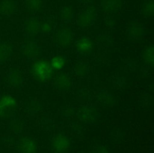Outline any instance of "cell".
Returning a JSON list of instances; mask_svg holds the SVG:
<instances>
[{"label": "cell", "instance_id": "obj_11", "mask_svg": "<svg viewBox=\"0 0 154 153\" xmlns=\"http://www.w3.org/2000/svg\"><path fill=\"white\" fill-rule=\"evenodd\" d=\"M97 100L100 105L107 106V107L114 106L116 103V98L114 96V94H112L111 92L107 90L99 91L97 94Z\"/></svg>", "mask_w": 154, "mask_h": 153}, {"label": "cell", "instance_id": "obj_13", "mask_svg": "<svg viewBox=\"0 0 154 153\" xmlns=\"http://www.w3.org/2000/svg\"><path fill=\"white\" fill-rule=\"evenodd\" d=\"M71 84L72 83L70 78L64 73H60L57 75L56 78H54V86L59 90H62V91L69 90L71 87Z\"/></svg>", "mask_w": 154, "mask_h": 153}, {"label": "cell", "instance_id": "obj_24", "mask_svg": "<svg viewBox=\"0 0 154 153\" xmlns=\"http://www.w3.org/2000/svg\"><path fill=\"white\" fill-rule=\"evenodd\" d=\"M60 18L65 22H69L74 17V10L70 5H65L63 6L60 11Z\"/></svg>", "mask_w": 154, "mask_h": 153}, {"label": "cell", "instance_id": "obj_17", "mask_svg": "<svg viewBox=\"0 0 154 153\" xmlns=\"http://www.w3.org/2000/svg\"><path fill=\"white\" fill-rule=\"evenodd\" d=\"M42 109V105L39 99L31 98L25 105V111L30 115H38Z\"/></svg>", "mask_w": 154, "mask_h": 153}, {"label": "cell", "instance_id": "obj_35", "mask_svg": "<svg viewBox=\"0 0 154 153\" xmlns=\"http://www.w3.org/2000/svg\"><path fill=\"white\" fill-rule=\"evenodd\" d=\"M91 153H109V151H108V149L106 146L98 145V146H96L92 150V152Z\"/></svg>", "mask_w": 154, "mask_h": 153}, {"label": "cell", "instance_id": "obj_36", "mask_svg": "<svg viewBox=\"0 0 154 153\" xmlns=\"http://www.w3.org/2000/svg\"><path fill=\"white\" fill-rule=\"evenodd\" d=\"M79 1L82 4H90V3H92L93 0H79Z\"/></svg>", "mask_w": 154, "mask_h": 153}, {"label": "cell", "instance_id": "obj_30", "mask_svg": "<svg viewBox=\"0 0 154 153\" xmlns=\"http://www.w3.org/2000/svg\"><path fill=\"white\" fill-rule=\"evenodd\" d=\"M78 96L82 100H88L92 97V91L88 87H81L78 91Z\"/></svg>", "mask_w": 154, "mask_h": 153}, {"label": "cell", "instance_id": "obj_4", "mask_svg": "<svg viewBox=\"0 0 154 153\" xmlns=\"http://www.w3.org/2000/svg\"><path fill=\"white\" fill-rule=\"evenodd\" d=\"M97 12L94 6H88L78 16V24L80 27L86 28L91 26L97 19Z\"/></svg>", "mask_w": 154, "mask_h": 153}, {"label": "cell", "instance_id": "obj_2", "mask_svg": "<svg viewBox=\"0 0 154 153\" xmlns=\"http://www.w3.org/2000/svg\"><path fill=\"white\" fill-rule=\"evenodd\" d=\"M17 108L16 100L8 95L3 96L0 98V116L3 118H9L12 116Z\"/></svg>", "mask_w": 154, "mask_h": 153}, {"label": "cell", "instance_id": "obj_20", "mask_svg": "<svg viewBox=\"0 0 154 153\" xmlns=\"http://www.w3.org/2000/svg\"><path fill=\"white\" fill-rule=\"evenodd\" d=\"M25 124L23 121L20 118H13L10 123H9V129L11 130L12 133L15 134L22 133L24 131Z\"/></svg>", "mask_w": 154, "mask_h": 153}, {"label": "cell", "instance_id": "obj_16", "mask_svg": "<svg viewBox=\"0 0 154 153\" xmlns=\"http://www.w3.org/2000/svg\"><path fill=\"white\" fill-rule=\"evenodd\" d=\"M93 41L88 37H81L76 42V48L78 51L82 54H86L90 52L93 50Z\"/></svg>", "mask_w": 154, "mask_h": 153}, {"label": "cell", "instance_id": "obj_9", "mask_svg": "<svg viewBox=\"0 0 154 153\" xmlns=\"http://www.w3.org/2000/svg\"><path fill=\"white\" fill-rule=\"evenodd\" d=\"M56 42L61 47H68L73 40V34L70 29L64 27L60 29L55 36Z\"/></svg>", "mask_w": 154, "mask_h": 153}, {"label": "cell", "instance_id": "obj_14", "mask_svg": "<svg viewBox=\"0 0 154 153\" xmlns=\"http://www.w3.org/2000/svg\"><path fill=\"white\" fill-rule=\"evenodd\" d=\"M41 27H42V23L41 22L35 18V17H31L29 18L24 24V29L25 32L29 34V35H36L41 32Z\"/></svg>", "mask_w": 154, "mask_h": 153}, {"label": "cell", "instance_id": "obj_32", "mask_svg": "<svg viewBox=\"0 0 154 153\" xmlns=\"http://www.w3.org/2000/svg\"><path fill=\"white\" fill-rule=\"evenodd\" d=\"M70 130L72 132V133H74L75 135L77 136H81L84 134V127L79 124V123H73L71 125H70Z\"/></svg>", "mask_w": 154, "mask_h": 153}, {"label": "cell", "instance_id": "obj_7", "mask_svg": "<svg viewBox=\"0 0 154 153\" xmlns=\"http://www.w3.org/2000/svg\"><path fill=\"white\" fill-rule=\"evenodd\" d=\"M127 35L133 41H139L144 35L143 26L136 21L131 22L127 26Z\"/></svg>", "mask_w": 154, "mask_h": 153}, {"label": "cell", "instance_id": "obj_5", "mask_svg": "<svg viewBox=\"0 0 154 153\" xmlns=\"http://www.w3.org/2000/svg\"><path fill=\"white\" fill-rule=\"evenodd\" d=\"M69 147L70 142L64 134H57L51 141V148L56 153H65Z\"/></svg>", "mask_w": 154, "mask_h": 153}, {"label": "cell", "instance_id": "obj_1", "mask_svg": "<svg viewBox=\"0 0 154 153\" xmlns=\"http://www.w3.org/2000/svg\"><path fill=\"white\" fill-rule=\"evenodd\" d=\"M32 73L37 80L44 82L52 77L53 69L51 68L50 62L45 60H38L33 64Z\"/></svg>", "mask_w": 154, "mask_h": 153}, {"label": "cell", "instance_id": "obj_10", "mask_svg": "<svg viewBox=\"0 0 154 153\" xmlns=\"http://www.w3.org/2000/svg\"><path fill=\"white\" fill-rule=\"evenodd\" d=\"M6 82L9 86L13 87H18L23 85V73L17 69H13L8 71L6 74Z\"/></svg>", "mask_w": 154, "mask_h": 153}, {"label": "cell", "instance_id": "obj_34", "mask_svg": "<svg viewBox=\"0 0 154 153\" xmlns=\"http://www.w3.org/2000/svg\"><path fill=\"white\" fill-rule=\"evenodd\" d=\"M99 41L101 42V44L110 45V44H112V36L107 35V34H103V35L99 36Z\"/></svg>", "mask_w": 154, "mask_h": 153}, {"label": "cell", "instance_id": "obj_26", "mask_svg": "<svg viewBox=\"0 0 154 153\" xmlns=\"http://www.w3.org/2000/svg\"><path fill=\"white\" fill-rule=\"evenodd\" d=\"M65 63H66V60L61 56H55V57H53L51 59V62H50L51 68L53 69H56V70L61 69L65 66Z\"/></svg>", "mask_w": 154, "mask_h": 153}, {"label": "cell", "instance_id": "obj_28", "mask_svg": "<svg viewBox=\"0 0 154 153\" xmlns=\"http://www.w3.org/2000/svg\"><path fill=\"white\" fill-rule=\"evenodd\" d=\"M25 5L28 10L36 12L41 9L42 5V0H25Z\"/></svg>", "mask_w": 154, "mask_h": 153}, {"label": "cell", "instance_id": "obj_6", "mask_svg": "<svg viewBox=\"0 0 154 153\" xmlns=\"http://www.w3.org/2000/svg\"><path fill=\"white\" fill-rule=\"evenodd\" d=\"M22 53L28 59H35L41 53L40 46L33 41H25L21 48Z\"/></svg>", "mask_w": 154, "mask_h": 153}, {"label": "cell", "instance_id": "obj_8", "mask_svg": "<svg viewBox=\"0 0 154 153\" xmlns=\"http://www.w3.org/2000/svg\"><path fill=\"white\" fill-rule=\"evenodd\" d=\"M17 149L20 153H37L38 146L36 142L32 138L23 137L18 142Z\"/></svg>", "mask_w": 154, "mask_h": 153}, {"label": "cell", "instance_id": "obj_18", "mask_svg": "<svg viewBox=\"0 0 154 153\" xmlns=\"http://www.w3.org/2000/svg\"><path fill=\"white\" fill-rule=\"evenodd\" d=\"M110 84L116 89H123L127 86V79L122 74H114L110 78Z\"/></svg>", "mask_w": 154, "mask_h": 153}, {"label": "cell", "instance_id": "obj_15", "mask_svg": "<svg viewBox=\"0 0 154 153\" xmlns=\"http://www.w3.org/2000/svg\"><path fill=\"white\" fill-rule=\"evenodd\" d=\"M123 6L122 0H101V7L106 13L118 12Z\"/></svg>", "mask_w": 154, "mask_h": 153}, {"label": "cell", "instance_id": "obj_22", "mask_svg": "<svg viewBox=\"0 0 154 153\" xmlns=\"http://www.w3.org/2000/svg\"><path fill=\"white\" fill-rule=\"evenodd\" d=\"M40 126H41V129H42L43 131L50 132L55 128V122L50 116H43L41 118Z\"/></svg>", "mask_w": 154, "mask_h": 153}, {"label": "cell", "instance_id": "obj_31", "mask_svg": "<svg viewBox=\"0 0 154 153\" xmlns=\"http://www.w3.org/2000/svg\"><path fill=\"white\" fill-rule=\"evenodd\" d=\"M152 96L149 94H144L140 98V104L144 108H149L152 105Z\"/></svg>", "mask_w": 154, "mask_h": 153}, {"label": "cell", "instance_id": "obj_19", "mask_svg": "<svg viewBox=\"0 0 154 153\" xmlns=\"http://www.w3.org/2000/svg\"><path fill=\"white\" fill-rule=\"evenodd\" d=\"M13 53V48L12 46L7 42H2L0 43V62H5L7 61Z\"/></svg>", "mask_w": 154, "mask_h": 153}, {"label": "cell", "instance_id": "obj_29", "mask_svg": "<svg viewBox=\"0 0 154 153\" xmlns=\"http://www.w3.org/2000/svg\"><path fill=\"white\" fill-rule=\"evenodd\" d=\"M75 109L71 106H64L60 109V115L64 118H71L75 115Z\"/></svg>", "mask_w": 154, "mask_h": 153}, {"label": "cell", "instance_id": "obj_25", "mask_svg": "<svg viewBox=\"0 0 154 153\" xmlns=\"http://www.w3.org/2000/svg\"><path fill=\"white\" fill-rule=\"evenodd\" d=\"M142 13L146 17H152L154 14V2L153 0H147L144 2L142 7Z\"/></svg>", "mask_w": 154, "mask_h": 153}, {"label": "cell", "instance_id": "obj_12", "mask_svg": "<svg viewBox=\"0 0 154 153\" xmlns=\"http://www.w3.org/2000/svg\"><path fill=\"white\" fill-rule=\"evenodd\" d=\"M17 10V5L14 0H1L0 14L5 16L13 15Z\"/></svg>", "mask_w": 154, "mask_h": 153}, {"label": "cell", "instance_id": "obj_27", "mask_svg": "<svg viewBox=\"0 0 154 153\" xmlns=\"http://www.w3.org/2000/svg\"><path fill=\"white\" fill-rule=\"evenodd\" d=\"M125 138V133H123V131L121 129H115L111 132L110 133V139L113 141V142L115 143H120L123 142Z\"/></svg>", "mask_w": 154, "mask_h": 153}, {"label": "cell", "instance_id": "obj_23", "mask_svg": "<svg viewBox=\"0 0 154 153\" xmlns=\"http://www.w3.org/2000/svg\"><path fill=\"white\" fill-rule=\"evenodd\" d=\"M143 59L146 64L152 67L154 65V47L153 45H150L147 47L143 53Z\"/></svg>", "mask_w": 154, "mask_h": 153}, {"label": "cell", "instance_id": "obj_3", "mask_svg": "<svg viewBox=\"0 0 154 153\" xmlns=\"http://www.w3.org/2000/svg\"><path fill=\"white\" fill-rule=\"evenodd\" d=\"M78 118L86 124H92L98 120L99 113L94 106H84L80 107L77 112Z\"/></svg>", "mask_w": 154, "mask_h": 153}, {"label": "cell", "instance_id": "obj_21", "mask_svg": "<svg viewBox=\"0 0 154 153\" xmlns=\"http://www.w3.org/2000/svg\"><path fill=\"white\" fill-rule=\"evenodd\" d=\"M89 71V66L85 61H79L74 66V72L79 77H85Z\"/></svg>", "mask_w": 154, "mask_h": 153}, {"label": "cell", "instance_id": "obj_33", "mask_svg": "<svg viewBox=\"0 0 154 153\" xmlns=\"http://www.w3.org/2000/svg\"><path fill=\"white\" fill-rule=\"evenodd\" d=\"M2 143L5 147H12L15 143V141H14L13 136H11V135H5L2 138Z\"/></svg>", "mask_w": 154, "mask_h": 153}]
</instances>
